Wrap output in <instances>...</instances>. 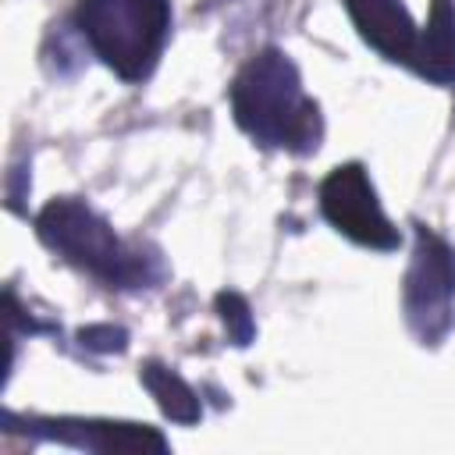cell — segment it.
<instances>
[{"instance_id": "cell-4", "label": "cell", "mask_w": 455, "mask_h": 455, "mask_svg": "<svg viewBox=\"0 0 455 455\" xmlns=\"http://www.w3.org/2000/svg\"><path fill=\"white\" fill-rule=\"evenodd\" d=\"M320 206H323V217L359 245H370V249H395L398 245V231L384 217V210L373 196V185L359 164L334 167L323 178Z\"/></svg>"}, {"instance_id": "cell-8", "label": "cell", "mask_w": 455, "mask_h": 455, "mask_svg": "<svg viewBox=\"0 0 455 455\" xmlns=\"http://www.w3.org/2000/svg\"><path fill=\"white\" fill-rule=\"evenodd\" d=\"M142 380L171 419H178V423H196L199 419V398L178 373L149 363V366H142Z\"/></svg>"}, {"instance_id": "cell-2", "label": "cell", "mask_w": 455, "mask_h": 455, "mask_svg": "<svg viewBox=\"0 0 455 455\" xmlns=\"http://www.w3.org/2000/svg\"><path fill=\"white\" fill-rule=\"evenodd\" d=\"M78 25L96 53L124 78H142L167 36V0H82Z\"/></svg>"}, {"instance_id": "cell-1", "label": "cell", "mask_w": 455, "mask_h": 455, "mask_svg": "<svg viewBox=\"0 0 455 455\" xmlns=\"http://www.w3.org/2000/svg\"><path fill=\"white\" fill-rule=\"evenodd\" d=\"M238 124L267 146L309 149L320 139L316 103L302 96L295 68L281 53L256 57L231 89Z\"/></svg>"}, {"instance_id": "cell-5", "label": "cell", "mask_w": 455, "mask_h": 455, "mask_svg": "<svg viewBox=\"0 0 455 455\" xmlns=\"http://www.w3.org/2000/svg\"><path fill=\"white\" fill-rule=\"evenodd\" d=\"M451 299H455V256L444 242L419 231V249L405 281V302L423 338H437L448 327Z\"/></svg>"}, {"instance_id": "cell-9", "label": "cell", "mask_w": 455, "mask_h": 455, "mask_svg": "<svg viewBox=\"0 0 455 455\" xmlns=\"http://www.w3.org/2000/svg\"><path fill=\"white\" fill-rule=\"evenodd\" d=\"M217 306H220V316H224V323L231 327L235 341H238V345H245V341H249V334H252L249 306H245L238 295H220V299H217Z\"/></svg>"}, {"instance_id": "cell-3", "label": "cell", "mask_w": 455, "mask_h": 455, "mask_svg": "<svg viewBox=\"0 0 455 455\" xmlns=\"http://www.w3.org/2000/svg\"><path fill=\"white\" fill-rule=\"evenodd\" d=\"M39 235L50 249L64 252L68 259L82 263L85 270L128 284L139 277V263H132V256L121 249V242L114 238V231L82 203L75 199H57L39 213Z\"/></svg>"}, {"instance_id": "cell-6", "label": "cell", "mask_w": 455, "mask_h": 455, "mask_svg": "<svg viewBox=\"0 0 455 455\" xmlns=\"http://www.w3.org/2000/svg\"><path fill=\"white\" fill-rule=\"evenodd\" d=\"M345 4H348L352 21L359 25L363 39L373 50H380L391 60H409L412 64L419 32H416L412 18L405 14V7L398 0H345Z\"/></svg>"}, {"instance_id": "cell-7", "label": "cell", "mask_w": 455, "mask_h": 455, "mask_svg": "<svg viewBox=\"0 0 455 455\" xmlns=\"http://www.w3.org/2000/svg\"><path fill=\"white\" fill-rule=\"evenodd\" d=\"M412 68L434 82H455V11L448 0L434 4L427 32L416 39Z\"/></svg>"}]
</instances>
